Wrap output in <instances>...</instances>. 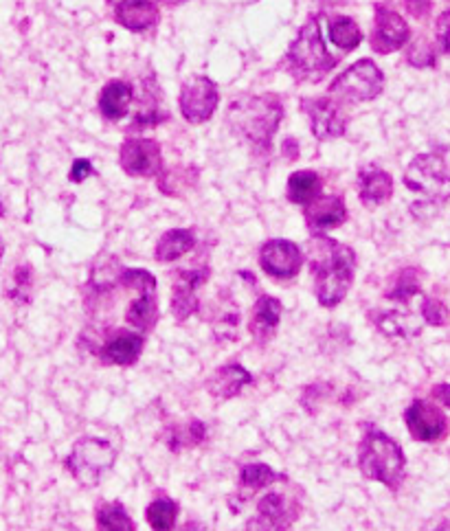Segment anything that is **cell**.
I'll return each instance as SVG.
<instances>
[{"mask_svg":"<svg viewBox=\"0 0 450 531\" xmlns=\"http://www.w3.org/2000/svg\"><path fill=\"white\" fill-rule=\"evenodd\" d=\"M433 398L450 409V384H437L433 389Z\"/></svg>","mask_w":450,"mask_h":531,"instance_id":"37","label":"cell"},{"mask_svg":"<svg viewBox=\"0 0 450 531\" xmlns=\"http://www.w3.org/2000/svg\"><path fill=\"white\" fill-rule=\"evenodd\" d=\"M180 531H205V527L196 521H189V523H185V527H180Z\"/></svg>","mask_w":450,"mask_h":531,"instance_id":"38","label":"cell"},{"mask_svg":"<svg viewBox=\"0 0 450 531\" xmlns=\"http://www.w3.org/2000/svg\"><path fill=\"white\" fill-rule=\"evenodd\" d=\"M277 481H284V474H277L273 468L266 466V463H249V466H244L240 472V483L251 492L266 490Z\"/></svg>","mask_w":450,"mask_h":531,"instance_id":"27","label":"cell"},{"mask_svg":"<svg viewBox=\"0 0 450 531\" xmlns=\"http://www.w3.org/2000/svg\"><path fill=\"white\" fill-rule=\"evenodd\" d=\"M281 117H284V106L273 95L240 97L233 101L227 112L231 130L257 148H268Z\"/></svg>","mask_w":450,"mask_h":531,"instance_id":"2","label":"cell"},{"mask_svg":"<svg viewBox=\"0 0 450 531\" xmlns=\"http://www.w3.org/2000/svg\"><path fill=\"white\" fill-rule=\"evenodd\" d=\"M435 531H450V521H444L435 527Z\"/></svg>","mask_w":450,"mask_h":531,"instance_id":"39","label":"cell"},{"mask_svg":"<svg viewBox=\"0 0 450 531\" xmlns=\"http://www.w3.org/2000/svg\"><path fill=\"white\" fill-rule=\"evenodd\" d=\"M308 262L314 281V292L323 308H336L350 292L356 273V253L330 237L317 235L308 244Z\"/></svg>","mask_w":450,"mask_h":531,"instance_id":"1","label":"cell"},{"mask_svg":"<svg viewBox=\"0 0 450 531\" xmlns=\"http://www.w3.org/2000/svg\"><path fill=\"white\" fill-rule=\"evenodd\" d=\"M330 38L339 49L352 51L358 47L360 40H363V33H360L358 25L352 18L339 16L330 22Z\"/></svg>","mask_w":450,"mask_h":531,"instance_id":"31","label":"cell"},{"mask_svg":"<svg viewBox=\"0 0 450 531\" xmlns=\"http://www.w3.org/2000/svg\"><path fill=\"white\" fill-rule=\"evenodd\" d=\"M260 266L268 277L292 279L303 266L301 248L290 240H270L260 251Z\"/></svg>","mask_w":450,"mask_h":531,"instance_id":"12","label":"cell"},{"mask_svg":"<svg viewBox=\"0 0 450 531\" xmlns=\"http://www.w3.org/2000/svg\"><path fill=\"white\" fill-rule=\"evenodd\" d=\"M404 422L415 442H440L448 433L446 415L440 406H435L426 400H413L409 409L404 411Z\"/></svg>","mask_w":450,"mask_h":531,"instance_id":"10","label":"cell"},{"mask_svg":"<svg viewBox=\"0 0 450 531\" xmlns=\"http://www.w3.org/2000/svg\"><path fill=\"white\" fill-rule=\"evenodd\" d=\"M382 86H385V75H382L378 66L371 60H358L343 75L334 79L330 95L334 99L360 104V101L376 99L382 93Z\"/></svg>","mask_w":450,"mask_h":531,"instance_id":"8","label":"cell"},{"mask_svg":"<svg viewBox=\"0 0 450 531\" xmlns=\"http://www.w3.org/2000/svg\"><path fill=\"white\" fill-rule=\"evenodd\" d=\"M422 292L420 286V273L415 268H404L398 273V277L393 279V286L387 292V299L409 303L413 297H418Z\"/></svg>","mask_w":450,"mask_h":531,"instance_id":"30","label":"cell"},{"mask_svg":"<svg viewBox=\"0 0 450 531\" xmlns=\"http://www.w3.org/2000/svg\"><path fill=\"white\" fill-rule=\"evenodd\" d=\"M371 319H374L380 330L389 336H415L420 332V325L413 323V316L409 314L385 312V314H374Z\"/></svg>","mask_w":450,"mask_h":531,"instance_id":"29","label":"cell"},{"mask_svg":"<svg viewBox=\"0 0 450 531\" xmlns=\"http://www.w3.org/2000/svg\"><path fill=\"white\" fill-rule=\"evenodd\" d=\"M196 246V235L189 229H172L167 231L159 244H156V259L161 264H170L176 262L183 255H187L191 248Z\"/></svg>","mask_w":450,"mask_h":531,"instance_id":"23","label":"cell"},{"mask_svg":"<svg viewBox=\"0 0 450 531\" xmlns=\"http://www.w3.org/2000/svg\"><path fill=\"white\" fill-rule=\"evenodd\" d=\"M321 178L314 172H295L288 178V200L295 205H312L314 200L321 198Z\"/></svg>","mask_w":450,"mask_h":531,"instance_id":"25","label":"cell"},{"mask_svg":"<svg viewBox=\"0 0 450 531\" xmlns=\"http://www.w3.org/2000/svg\"><path fill=\"white\" fill-rule=\"evenodd\" d=\"M281 312H284V308H281V303L275 297L262 295L260 299H257L255 308H253V316H251V325H249L251 334L257 338V341L264 343L275 334L277 325L281 321Z\"/></svg>","mask_w":450,"mask_h":531,"instance_id":"22","label":"cell"},{"mask_svg":"<svg viewBox=\"0 0 450 531\" xmlns=\"http://www.w3.org/2000/svg\"><path fill=\"white\" fill-rule=\"evenodd\" d=\"M404 185L422 198L413 205L415 216L420 209H440L450 198V169L440 154H418L404 172Z\"/></svg>","mask_w":450,"mask_h":531,"instance_id":"4","label":"cell"},{"mask_svg":"<svg viewBox=\"0 0 450 531\" xmlns=\"http://www.w3.org/2000/svg\"><path fill=\"white\" fill-rule=\"evenodd\" d=\"M97 529L99 531H137L126 507L121 503H101L97 507Z\"/></svg>","mask_w":450,"mask_h":531,"instance_id":"26","label":"cell"},{"mask_svg":"<svg viewBox=\"0 0 450 531\" xmlns=\"http://www.w3.org/2000/svg\"><path fill=\"white\" fill-rule=\"evenodd\" d=\"M218 88L207 77H191L180 90V112L189 123H205L218 106Z\"/></svg>","mask_w":450,"mask_h":531,"instance_id":"11","label":"cell"},{"mask_svg":"<svg viewBox=\"0 0 450 531\" xmlns=\"http://www.w3.org/2000/svg\"><path fill=\"white\" fill-rule=\"evenodd\" d=\"M16 292H11V297H14V301L20 299V288H31V268L29 266H22V268H16Z\"/></svg>","mask_w":450,"mask_h":531,"instance_id":"35","label":"cell"},{"mask_svg":"<svg viewBox=\"0 0 450 531\" xmlns=\"http://www.w3.org/2000/svg\"><path fill=\"white\" fill-rule=\"evenodd\" d=\"M143 336L134 332H115L106 338L104 347L99 349V358L106 365L130 367L139 360L143 352Z\"/></svg>","mask_w":450,"mask_h":531,"instance_id":"18","label":"cell"},{"mask_svg":"<svg viewBox=\"0 0 450 531\" xmlns=\"http://www.w3.org/2000/svg\"><path fill=\"white\" fill-rule=\"evenodd\" d=\"M409 62L413 66H418V69H424V66H431L435 62V53L426 42H418L409 51Z\"/></svg>","mask_w":450,"mask_h":531,"instance_id":"33","label":"cell"},{"mask_svg":"<svg viewBox=\"0 0 450 531\" xmlns=\"http://www.w3.org/2000/svg\"><path fill=\"white\" fill-rule=\"evenodd\" d=\"M108 3H117V5H119V3H121V0H108Z\"/></svg>","mask_w":450,"mask_h":531,"instance_id":"41","label":"cell"},{"mask_svg":"<svg viewBox=\"0 0 450 531\" xmlns=\"http://www.w3.org/2000/svg\"><path fill=\"white\" fill-rule=\"evenodd\" d=\"M358 194L365 207H378L393 194V180L378 167H365L358 176Z\"/></svg>","mask_w":450,"mask_h":531,"instance_id":"20","label":"cell"},{"mask_svg":"<svg viewBox=\"0 0 450 531\" xmlns=\"http://www.w3.org/2000/svg\"><path fill=\"white\" fill-rule=\"evenodd\" d=\"M422 319L433 325V327H442L448 323V310L446 305L440 301V299H424L422 301Z\"/></svg>","mask_w":450,"mask_h":531,"instance_id":"32","label":"cell"},{"mask_svg":"<svg viewBox=\"0 0 450 531\" xmlns=\"http://www.w3.org/2000/svg\"><path fill=\"white\" fill-rule=\"evenodd\" d=\"M121 286L137 292L128 305V323L139 332H150L159 321V303H156V279L148 270L126 268L119 277Z\"/></svg>","mask_w":450,"mask_h":531,"instance_id":"7","label":"cell"},{"mask_svg":"<svg viewBox=\"0 0 450 531\" xmlns=\"http://www.w3.org/2000/svg\"><path fill=\"white\" fill-rule=\"evenodd\" d=\"M299 514V505L286 494L268 492L257 505V514L246 525V531H288Z\"/></svg>","mask_w":450,"mask_h":531,"instance_id":"9","label":"cell"},{"mask_svg":"<svg viewBox=\"0 0 450 531\" xmlns=\"http://www.w3.org/2000/svg\"><path fill=\"white\" fill-rule=\"evenodd\" d=\"M121 167L132 178L159 176L161 145L152 139H128L121 145Z\"/></svg>","mask_w":450,"mask_h":531,"instance_id":"13","label":"cell"},{"mask_svg":"<svg viewBox=\"0 0 450 531\" xmlns=\"http://www.w3.org/2000/svg\"><path fill=\"white\" fill-rule=\"evenodd\" d=\"M437 42H440L444 53H450V9H446L437 20Z\"/></svg>","mask_w":450,"mask_h":531,"instance_id":"34","label":"cell"},{"mask_svg":"<svg viewBox=\"0 0 450 531\" xmlns=\"http://www.w3.org/2000/svg\"><path fill=\"white\" fill-rule=\"evenodd\" d=\"M90 174H93V165H90L88 161H84V158H80V161L73 163L69 178L73 180V183H82V180H86Z\"/></svg>","mask_w":450,"mask_h":531,"instance_id":"36","label":"cell"},{"mask_svg":"<svg viewBox=\"0 0 450 531\" xmlns=\"http://www.w3.org/2000/svg\"><path fill=\"white\" fill-rule=\"evenodd\" d=\"M161 3H165V5H183V3H187V0H161Z\"/></svg>","mask_w":450,"mask_h":531,"instance_id":"40","label":"cell"},{"mask_svg":"<svg viewBox=\"0 0 450 531\" xmlns=\"http://www.w3.org/2000/svg\"><path fill=\"white\" fill-rule=\"evenodd\" d=\"M336 64H339V58H334L325 49L319 20L312 16L301 27L297 40L288 49L290 73L301 79V82H321Z\"/></svg>","mask_w":450,"mask_h":531,"instance_id":"5","label":"cell"},{"mask_svg":"<svg viewBox=\"0 0 450 531\" xmlns=\"http://www.w3.org/2000/svg\"><path fill=\"white\" fill-rule=\"evenodd\" d=\"M251 382H253L251 374L242 365H224L209 378L207 391L213 395V398L229 400L235 398V395H240L246 384Z\"/></svg>","mask_w":450,"mask_h":531,"instance_id":"21","label":"cell"},{"mask_svg":"<svg viewBox=\"0 0 450 531\" xmlns=\"http://www.w3.org/2000/svg\"><path fill=\"white\" fill-rule=\"evenodd\" d=\"M145 518H148L152 531H172L178 518V505L167 496H161L150 503Z\"/></svg>","mask_w":450,"mask_h":531,"instance_id":"28","label":"cell"},{"mask_svg":"<svg viewBox=\"0 0 450 531\" xmlns=\"http://www.w3.org/2000/svg\"><path fill=\"white\" fill-rule=\"evenodd\" d=\"M117 453L104 439L97 437H82L73 444V450L66 466H69L75 481L84 488H93L101 481V477L115 466Z\"/></svg>","mask_w":450,"mask_h":531,"instance_id":"6","label":"cell"},{"mask_svg":"<svg viewBox=\"0 0 450 531\" xmlns=\"http://www.w3.org/2000/svg\"><path fill=\"white\" fill-rule=\"evenodd\" d=\"M132 104V86L126 82H110L99 97L101 115L110 121H119Z\"/></svg>","mask_w":450,"mask_h":531,"instance_id":"24","label":"cell"},{"mask_svg":"<svg viewBox=\"0 0 450 531\" xmlns=\"http://www.w3.org/2000/svg\"><path fill=\"white\" fill-rule=\"evenodd\" d=\"M404 466H407V459L396 439L380 431H369L363 437L358 448V468L365 479L398 490L404 479Z\"/></svg>","mask_w":450,"mask_h":531,"instance_id":"3","label":"cell"},{"mask_svg":"<svg viewBox=\"0 0 450 531\" xmlns=\"http://www.w3.org/2000/svg\"><path fill=\"white\" fill-rule=\"evenodd\" d=\"M347 220V207L341 196L317 198L306 209V224L312 233H325L341 227Z\"/></svg>","mask_w":450,"mask_h":531,"instance_id":"17","label":"cell"},{"mask_svg":"<svg viewBox=\"0 0 450 531\" xmlns=\"http://www.w3.org/2000/svg\"><path fill=\"white\" fill-rule=\"evenodd\" d=\"M303 112L310 117L312 132L319 141H330L336 137H343L347 117L341 106L332 101L330 97L319 99H306L303 101Z\"/></svg>","mask_w":450,"mask_h":531,"instance_id":"14","label":"cell"},{"mask_svg":"<svg viewBox=\"0 0 450 531\" xmlns=\"http://www.w3.org/2000/svg\"><path fill=\"white\" fill-rule=\"evenodd\" d=\"M411 38V29L400 14L391 9H378L374 36H371V47L378 53H393L404 47V42Z\"/></svg>","mask_w":450,"mask_h":531,"instance_id":"15","label":"cell"},{"mask_svg":"<svg viewBox=\"0 0 450 531\" xmlns=\"http://www.w3.org/2000/svg\"><path fill=\"white\" fill-rule=\"evenodd\" d=\"M209 270H183L172 290V312L178 321H187L198 310L196 290L205 284Z\"/></svg>","mask_w":450,"mask_h":531,"instance_id":"16","label":"cell"},{"mask_svg":"<svg viewBox=\"0 0 450 531\" xmlns=\"http://www.w3.org/2000/svg\"><path fill=\"white\" fill-rule=\"evenodd\" d=\"M115 16L121 27L130 31H145L159 20V7L154 0H121Z\"/></svg>","mask_w":450,"mask_h":531,"instance_id":"19","label":"cell"}]
</instances>
